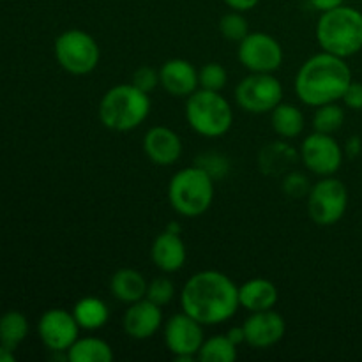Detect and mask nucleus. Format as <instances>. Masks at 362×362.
Returning a JSON list of instances; mask_svg holds the SVG:
<instances>
[{
	"label": "nucleus",
	"instance_id": "17",
	"mask_svg": "<svg viewBox=\"0 0 362 362\" xmlns=\"http://www.w3.org/2000/svg\"><path fill=\"white\" fill-rule=\"evenodd\" d=\"M159 85L173 98H189L198 90V71L189 60L170 59L159 67Z\"/></svg>",
	"mask_w": 362,
	"mask_h": 362
},
{
	"label": "nucleus",
	"instance_id": "23",
	"mask_svg": "<svg viewBox=\"0 0 362 362\" xmlns=\"http://www.w3.org/2000/svg\"><path fill=\"white\" fill-rule=\"evenodd\" d=\"M73 315L83 331H98L110 320V308L99 297H83L73 308Z\"/></svg>",
	"mask_w": 362,
	"mask_h": 362
},
{
	"label": "nucleus",
	"instance_id": "7",
	"mask_svg": "<svg viewBox=\"0 0 362 362\" xmlns=\"http://www.w3.org/2000/svg\"><path fill=\"white\" fill-rule=\"evenodd\" d=\"M53 52H55L59 66L74 76L90 74L101 60L98 41L88 32L80 30V28L62 32L55 39Z\"/></svg>",
	"mask_w": 362,
	"mask_h": 362
},
{
	"label": "nucleus",
	"instance_id": "36",
	"mask_svg": "<svg viewBox=\"0 0 362 362\" xmlns=\"http://www.w3.org/2000/svg\"><path fill=\"white\" fill-rule=\"evenodd\" d=\"M343 2H345V0H310L311 7L317 9L318 13H325V11H331L334 9V7L343 6Z\"/></svg>",
	"mask_w": 362,
	"mask_h": 362
},
{
	"label": "nucleus",
	"instance_id": "16",
	"mask_svg": "<svg viewBox=\"0 0 362 362\" xmlns=\"http://www.w3.org/2000/svg\"><path fill=\"white\" fill-rule=\"evenodd\" d=\"M144 151L154 165L170 166L182 156V140L172 127L154 126L145 133Z\"/></svg>",
	"mask_w": 362,
	"mask_h": 362
},
{
	"label": "nucleus",
	"instance_id": "1",
	"mask_svg": "<svg viewBox=\"0 0 362 362\" xmlns=\"http://www.w3.org/2000/svg\"><path fill=\"white\" fill-rule=\"evenodd\" d=\"M180 306L202 325H221L239 310V286L223 272L200 271L184 283Z\"/></svg>",
	"mask_w": 362,
	"mask_h": 362
},
{
	"label": "nucleus",
	"instance_id": "3",
	"mask_svg": "<svg viewBox=\"0 0 362 362\" xmlns=\"http://www.w3.org/2000/svg\"><path fill=\"white\" fill-rule=\"evenodd\" d=\"M151 98L133 83H119L103 94L98 117L103 126L115 133L136 129L151 115Z\"/></svg>",
	"mask_w": 362,
	"mask_h": 362
},
{
	"label": "nucleus",
	"instance_id": "6",
	"mask_svg": "<svg viewBox=\"0 0 362 362\" xmlns=\"http://www.w3.org/2000/svg\"><path fill=\"white\" fill-rule=\"evenodd\" d=\"M186 99V120L194 133L204 138H221L228 133L233 110L221 92L198 88Z\"/></svg>",
	"mask_w": 362,
	"mask_h": 362
},
{
	"label": "nucleus",
	"instance_id": "13",
	"mask_svg": "<svg viewBox=\"0 0 362 362\" xmlns=\"http://www.w3.org/2000/svg\"><path fill=\"white\" fill-rule=\"evenodd\" d=\"M37 334L42 345L49 352H66L71 349L74 341L80 338V325L74 318L73 311L53 308L48 310L37 324Z\"/></svg>",
	"mask_w": 362,
	"mask_h": 362
},
{
	"label": "nucleus",
	"instance_id": "11",
	"mask_svg": "<svg viewBox=\"0 0 362 362\" xmlns=\"http://www.w3.org/2000/svg\"><path fill=\"white\" fill-rule=\"evenodd\" d=\"M299 156L303 165L311 173L318 177H331L341 168L345 151L332 134L315 131L303 140Z\"/></svg>",
	"mask_w": 362,
	"mask_h": 362
},
{
	"label": "nucleus",
	"instance_id": "25",
	"mask_svg": "<svg viewBox=\"0 0 362 362\" xmlns=\"http://www.w3.org/2000/svg\"><path fill=\"white\" fill-rule=\"evenodd\" d=\"M28 334V320L20 311H7L0 317V343L16 350Z\"/></svg>",
	"mask_w": 362,
	"mask_h": 362
},
{
	"label": "nucleus",
	"instance_id": "32",
	"mask_svg": "<svg viewBox=\"0 0 362 362\" xmlns=\"http://www.w3.org/2000/svg\"><path fill=\"white\" fill-rule=\"evenodd\" d=\"M131 83L136 85L140 90L151 94V92L159 85V71H156L154 67L151 66L138 67V69L133 73V80H131Z\"/></svg>",
	"mask_w": 362,
	"mask_h": 362
},
{
	"label": "nucleus",
	"instance_id": "21",
	"mask_svg": "<svg viewBox=\"0 0 362 362\" xmlns=\"http://www.w3.org/2000/svg\"><path fill=\"white\" fill-rule=\"evenodd\" d=\"M299 158L300 156L297 154L296 148L286 144V141H272V144L265 145L260 151L258 165H260V170L265 175L278 177L285 175Z\"/></svg>",
	"mask_w": 362,
	"mask_h": 362
},
{
	"label": "nucleus",
	"instance_id": "20",
	"mask_svg": "<svg viewBox=\"0 0 362 362\" xmlns=\"http://www.w3.org/2000/svg\"><path fill=\"white\" fill-rule=\"evenodd\" d=\"M147 279L134 269H119L110 279V292L117 300L124 304H133L147 296Z\"/></svg>",
	"mask_w": 362,
	"mask_h": 362
},
{
	"label": "nucleus",
	"instance_id": "15",
	"mask_svg": "<svg viewBox=\"0 0 362 362\" xmlns=\"http://www.w3.org/2000/svg\"><path fill=\"white\" fill-rule=\"evenodd\" d=\"M163 325V310L147 297L129 304L124 313L122 327L129 338L144 341L152 338Z\"/></svg>",
	"mask_w": 362,
	"mask_h": 362
},
{
	"label": "nucleus",
	"instance_id": "2",
	"mask_svg": "<svg viewBox=\"0 0 362 362\" xmlns=\"http://www.w3.org/2000/svg\"><path fill=\"white\" fill-rule=\"evenodd\" d=\"M352 69L346 59L322 52L310 57L299 67L296 76V94L304 105L318 108L322 105L341 101L352 83Z\"/></svg>",
	"mask_w": 362,
	"mask_h": 362
},
{
	"label": "nucleus",
	"instance_id": "24",
	"mask_svg": "<svg viewBox=\"0 0 362 362\" xmlns=\"http://www.w3.org/2000/svg\"><path fill=\"white\" fill-rule=\"evenodd\" d=\"M67 361L71 362H110L113 361V350L105 339L95 336L78 338L67 350Z\"/></svg>",
	"mask_w": 362,
	"mask_h": 362
},
{
	"label": "nucleus",
	"instance_id": "18",
	"mask_svg": "<svg viewBox=\"0 0 362 362\" xmlns=\"http://www.w3.org/2000/svg\"><path fill=\"white\" fill-rule=\"evenodd\" d=\"M187 250L180 233H173L170 230L159 233L151 247V260L156 267L165 274H173L180 271L186 264Z\"/></svg>",
	"mask_w": 362,
	"mask_h": 362
},
{
	"label": "nucleus",
	"instance_id": "26",
	"mask_svg": "<svg viewBox=\"0 0 362 362\" xmlns=\"http://www.w3.org/2000/svg\"><path fill=\"white\" fill-rule=\"evenodd\" d=\"M197 359L202 362H233L237 359V345L226 334L212 336L205 339Z\"/></svg>",
	"mask_w": 362,
	"mask_h": 362
},
{
	"label": "nucleus",
	"instance_id": "37",
	"mask_svg": "<svg viewBox=\"0 0 362 362\" xmlns=\"http://www.w3.org/2000/svg\"><path fill=\"white\" fill-rule=\"evenodd\" d=\"M343 151H345V156H349V158H357L362 151V140L359 136L349 138Z\"/></svg>",
	"mask_w": 362,
	"mask_h": 362
},
{
	"label": "nucleus",
	"instance_id": "8",
	"mask_svg": "<svg viewBox=\"0 0 362 362\" xmlns=\"http://www.w3.org/2000/svg\"><path fill=\"white\" fill-rule=\"evenodd\" d=\"M349 207V189L334 177H322L308 194V214L318 226H332L341 221Z\"/></svg>",
	"mask_w": 362,
	"mask_h": 362
},
{
	"label": "nucleus",
	"instance_id": "10",
	"mask_svg": "<svg viewBox=\"0 0 362 362\" xmlns=\"http://www.w3.org/2000/svg\"><path fill=\"white\" fill-rule=\"evenodd\" d=\"M283 57L279 41L267 32H250L237 49V59L250 73H276Z\"/></svg>",
	"mask_w": 362,
	"mask_h": 362
},
{
	"label": "nucleus",
	"instance_id": "39",
	"mask_svg": "<svg viewBox=\"0 0 362 362\" xmlns=\"http://www.w3.org/2000/svg\"><path fill=\"white\" fill-rule=\"evenodd\" d=\"M16 361V357H14V350L7 349V346H4L2 343H0V362H14Z\"/></svg>",
	"mask_w": 362,
	"mask_h": 362
},
{
	"label": "nucleus",
	"instance_id": "27",
	"mask_svg": "<svg viewBox=\"0 0 362 362\" xmlns=\"http://www.w3.org/2000/svg\"><path fill=\"white\" fill-rule=\"evenodd\" d=\"M345 124V110L338 103L318 106L313 115V129L318 133L334 134Z\"/></svg>",
	"mask_w": 362,
	"mask_h": 362
},
{
	"label": "nucleus",
	"instance_id": "35",
	"mask_svg": "<svg viewBox=\"0 0 362 362\" xmlns=\"http://www.w3.org/2000/svg\"><path fill=\"white\" fill-rule=\"evenodd\" d=\"M226 6L232 11H239V13H246V11L255 9L260 4V0H223Z\"/></svg>",
	"mask_w": 362,
	"mask_h": 362
},
{
	"label": "nucleus",
	"instance_id": "29",
	"mask_svg": "<svg viewBox=\"0 0 362 362\" xmlns=\"http://www.w3.org/2000/svg\"><path fill=\"white\" fill-rule=\"evenodd\" d=\"M226 81H228V74L219 62L204 64L198 71V83H200V88H205V90L221 92Z\"/></svg>",
	"mask_w": 362,
	"mask_h": 362
},
{
	"label": "nucleus",
	"instance_id": "33",
	"mask_svg": "<svg viewBox=\"0 0 362 362\" xmlns=\"http://www.w3.org/2000/svg\"><path fill=\"white\" fill-rule=\"evenodd\" d=\"M194 165H198V166H202L204 170H207V172L214 177V180L218 179V177H221L223 173L228 172V161H226L225 158H221V156H216V154L202 156V158L198 159Z\"/></svg>",
	"mask_w": 362,
	"mask_h": 362
},
{
	"label": "nucleus",
	"instance_id": "9",
	"mask_svg": "<svg viewBox=\"0 0 362 362\" xmlns=\"http://www.w3.org/2000/svg\"><path fill=\"white\" fill-rule=\"evenodd\" d=\"M235 101L247 113H271L283 101V85L274 73H250L235 87Z\"/></svg>",
	"mask_w": 362,
	"mask_h": 362
},
{
	"label": "nucleus",
	"instance_id": "22",
	"mask_svg": "<svg viewBox=\"0 0 362 362\" xmlns=\"http://www.w3.org/2000/svg\"><path fill=\"white\" fill-rule=\"evenodd\" d=\"M271 124L274 133L283 140H292L303 134L306 127L304 113L292 103H279L271 112Z\"/></svg>",
	"mask_w": 362,
	"mask_h": 362
},
{
	"label": "nucleus",
	"instance_id": "34",
	"mask_svg": "<svg viewBox=\"0 0 362 362\" xmlns=\"http://www.w3.org/2000/svg\"><path fill=\"white\" fill-rule=\"evenodd\" d=\"M341 101L345 103L346 108L361 112L362 110V83L352 81V83L349 85V88H346L345 94H343Z\"/></svg>",
	"mask_w": 362,
	"mask_h": 362
},
{
	"label": "nucleus",
	"instance_id": "30",
	"mask_svg": "<svg viewBox=\"0 0 362 362\" xmlns=\"http://www.w3.org/2000/svg\"><path fill=\"white\" fill-rule=\"evenodd\" d=\"M145 297H147L148 300H152V303L158 304V306L163 308L165 304H168L173 297H175V286H173V283L170 281L168 278L161 276V278H156L148 283L147 296Z\"/></svg>",
	"mask_w": 362,
	"mask_h": 362
},
{
	"label": "nucleus",
	"instance_id": "4",
	"mask_svg": "<svg viewBox=\"0 0 362 362\" xmlns=\"http://www.w3.org/2000/svg\"><path fill=\"white\" fill-rule=\"evenodd\" d=\"M315 35L322 52L341 59L357 55L362 49V13L345 4L320 13Z\"/></svg>",
	"mask_w": 362,
	"mask_h": 362
},
{
	"label": "nucleus",
	"instance_id": "12",
	"mask_svg": "<svg viewBox=\"0 0 362 362\" xmlns=\"http://www.w3.org/2000/svg\"><path fill=\"white\" fill-rule=\"evenodd\" d=\"M205 341L204 325L189 315L177 313L165 325V343L177 362H187L198 357Z\"/></svg>",
	"mask_w": 362,
	"mask_h": 362
},
{
	"label": "nucleus",
	"instance_id": "28",
	"mask_svg": "<svg viewBox=\"0 0 362 362\" xmlns=\"http://www.w3.org/2000/svg\"><path fill=\"white\" fill-rule=\"evenodd\" d=\"M219 32H221V35L226 41L239 45L250 34V23H247L243 13L232 11V13H226L225 16H221V20H219Z\"/></svg>",
	"mask_w": 362,
	"mask_h": 362
},
{
	"label": "nucleus",
	"instance_id": "38",
	"mask_svg": "<svg viewBox=\"0 0 362 362\" xmlns=\"http://www.w3.org/2000/svg\"><path fill=\"white\" fill-rule=\"evenodd\" d=\"M226 336H228V338L232 339V341L235 343L237 346H239L240 343H244V329H243V325H240V327H232L228 332H226Z\"/></svg>",
	"mask_w": 362,
	"mask_h": 362
},
{
	"label": "nucleus",
	"instance_id": "19",
	"mask_svg": "<svg viewBox=\"0 0 362 362\" xmlns=\"http://www.w3.org/2000/svg\"><path fill=\"white\" fill-rule=\"evenodd\" d=\"M279 292L267 278H251L239 286V304L250 313L274 310Z\"/></svg>",
	"mask_w": 362,
	"mask_h": 362
},
{
	"label": "nucleus",
	"instance_id": "14",
	"mask_svg": "<svg viewBox=\"0 0 362 362\" xmlns=\"http://www.w3.org/2000/svg\"><path fill=\"white\" fill-rule=\"evenodd\" d=\"M243 329L246 345L265 350L281 341L286 332V324L278 311H255L244 320Z\"/></svg>",
	"mask_w": 362,
	"mask_h": 362
},
{
	"label": "nucleus",
	"instance_id": "40",
	"mask_svg": "<svg viewBox=\"0 0 362 362\" xmlns=\"http://www.w3.org/2000/svg\"><path fill=\"white\" fill-rule=\"evenodd\" d=\"M166 230H170V232H173V233H180V225L179 223H172V225H168L166 226Z\"/></svg>",
	"mask_w": 362,
	"mask_h": 362
},
{
	"label": "nucleus",
	"instance_id": "5",
	"mask_svg": "<svg viewBox=\"0 0 362 362\" xmlns=\"http://www.w3.org/2000/svg\"><path fill=\"white\" fill-rule=\"evenodd\" d=\"M168 202L184 218L205 214L214 202V177L198 165L179 170L168 182Z\"/></svg>",
	"mask_w": 362,
	"mask_h": 362
},
{
	"label": "nucleus",
	"instance_id": "31",
	"mask_svg": "<svg viewBox=\"0 0 362 362\" xmlns=\"http://www.w3.org/2000/svg\"><path fill=\"white\" fill-rule=\"evenodd\" d=\"M281 189L290 198H308L311 189V184L308 177L300 172H288L283 175Z\"/></svg>",
	"mask_w": 362,
	"mask_h": 362
}]
</instances>
